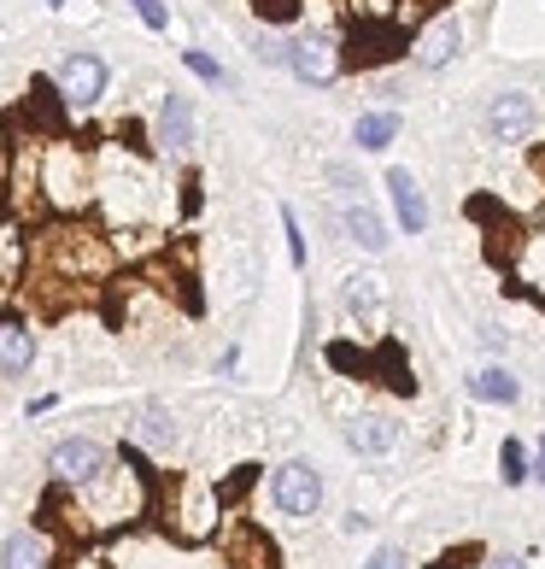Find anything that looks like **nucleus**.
Returning a JSON list of instances; mask_svg holds the SVG:
<instances>
[{
	"label": "nucleus",
	"mask_w": 545,
	"mask_h": 569,
	"mask_svg": "<svg viewBox=\"0 0 545 569\" xmlns=\"http://www.w3.org/2000/svg\"><path fill=\"white\" fill-rule=\"evenodd\" d=\"M77 493V517L89 522V529H123V522H135L147 511V499H153V481L141 476V458L123 452V463H107L94 481H82Z\"/></svg>",
	"instance_id": "obj_1"
},
{
	"label": "nucleus",
	"mask_w": 545,
	"mask_h": 569,
	"mask_svg": "<svg viewBox=\"0 0 545 569\" xmlns=\"http://www.w3.org/2000/svg\"><path fill=\"white\" fill-rule=\"evenodd\" d=\"M36 194H48L53 212H82L94 194V164L82 147L71 141H53V147H41V171H36Z\"/></svg>",
	"instance_id": "obj_2"
},
{
	"label": "nucleus",
	"mask_w": 545,
	"mask_h": 569,
	"mask_svg": "<svg viewBox=\"0 0 545 569\" xmlns=\"http://www.w3.org/2000/svg\"><path fill=\"white\" fill-rule=\"evenodd\" d=\"M112 463V447L107 440H94V435H65L59 447L48 452V476H53V488H82V481H94L100 470Z\"/></svg>",
	"instance_id": "obj_3"
},
{
	"label": "nucleus",
	"mask_w": 545,
	"mask_h": 569,
	"mask_svg": "<svg viewBox=\"0 0 545 569\" xmlns=\"http://www.w3.org/2000/svg\"><path fill=\"white\" fill-rule=\"evenodd\" d=\"M218 511H223V493L212 488V481H200V476H182V481H176V493H171L176 535H188V540L212 535V529H218Z\"/></svg>",
	"instance_id": "obj_4"
},
{
	"label": "nucleus",
	"mask_w": 545,
	"mask_h": 569,
	"mask_svg": "<svg viewBox=\"0 0 545 569\" xmlns=\"http://www.w3.org/2000/svg\"><path fill=\"white\" fill-rule=\"evenodd\" d=\"M282 66L300 77V82H334L341 77V41L334 36H317V30H305V36H293V41H282Z\"/></svg>",
	"instance_id": "obj_5"
},
{
	"label": "nucleus",
	"mask_w": 545,
	"mask_h": 569,
	"mask_svg": "<svg viewBox=\"0 0 545 569\" xmlns=\"http://www.w3.org/2000/svg\"><path fill=\"white\" fill-rule=\"evenodd\" d=\"M270 499H276L282 517H317L323 505V476L311 470L305 458H287L276 476H270Z\"/></svg>",
	"instance_id": "obj_6"
},
{
	"label": "nucleus",
	"mask_w": 545,
	"mask_h": 569,
	"mask_svg": "<svg viewBox=\"0 0 545 569\" xmlns=\"http://www.w3.org/2000/svg\"><path fill=\"white\" fill-rule=\"evenodd\" d=\"M53 82H59V100L82 112V107H94V100L107 94L112 71H107V59H100V53H65V59H59V71H53Z\"/></svg>",
	"instance_id": "obj_7"
},
{
	"label": "nucleus",
	"mask_w": 545,
	"mask_h": 569,
	"mask_svg": "<svg viewBox=\"0 0 545 569\" xmlns=\"http://www.w3.org/2000/svg\"><path fill=\"white\" fill-rule=\"evenodd\" d=\"M539 130V100L522 94V89H505L487 100V136L493 141H528Z\"/></svg>",
	"instance_id": "obj_8"
},
{
	"label": "nucleus",
	"mask_w": 545,
	"mask_h": 569,
	"mask_svg": "<svg viewBox=\"0 0 545 569\" xmlns=\"http://www.w3.org/2000/svg\"><path fill=\"white\" fill-rule=\"evenodd\" d=\"M194 136H200L194 107H188L182 94H164V100H159V118H153V141H159L171 159H182V153H194Z\"/></svg>",
	"instance_id": "obj_9"
},
{
	"label": "nucleus",
	"mask_w": 545,
	"mask_h": 569,
	"mask_svg": "<svg viewBox=\"0 0 545 569\" xmlns=\"http://www.w3.org/2000/svg\"><path fill=\"white\" fill-rule=\"evenodd\" d=\"M457 53H464V24H457V18H434V24L416 36V48H411L416 71H440V66H452Z\"/></svg>",
	"instance_id": "obj_10"
},
{
	"label": "nucleus",
	"mask_w": 545,
	"mask_h": 569,
	"mask_svg": "<svg viewBox=\"0 0 545 569\" xmlns=\"http://www.w3.org/2000/svg\"><path fill=\"white\" fill-rule=\"evenodd\" d=\"M346 447L364 452V458H382V452L400 447V423H393L387 411H364V417H352V423H346Z\"/></svg>",
	"instance_id": "obj_11"
},
{
	"label": "nucleus",
	"mask_w": 545,
	"mask_h": 569,
	"mask_svg": "<svg viewBox=\"0 0 545 569\" xmlns=\"http://www.w3.org/2000/svg\"><path fill=\"white\" fill-rule=\"evenodd\" d=\"M36 365V329L24 318H0V376L18 382V376H30Z\"/></svg>",
	"instance_id": "obj_12"
},
{
	"label": "nucleus",
	"mask_w": 545,
	"mask_h": 569,
	"mask_svg": "<svg viewBox=\"0 0 545 569\" xmlns=\"http://www.w3.org/2000/svg\"><path fill=\"white\" fill-rule=\"evenodd\" d=\"M387 194H393V218H400L405 236H423V229H428V200H423V188H416V177L393 164V171H387Z\"/></svg>",
	"instance_id": "obj_13"
},
{
	"label": "nucleus",
	"mask_w": 545,
	"mask_h": 569,
	"mask_svg": "<svg viewBox=\"0 0 545 569\" xmlns=\"http://www.w3.org/2000/svg\"><path fill=\"white\" fill-rule=\"evenodd\" d=\"M0 569H53L48 529H12L7 546H0Z\"/></svg>",
	"instance_id": "obj_14"
},
{
	"label": "nucleus",
	"mask_w": 545,
	"mask_h": 569,
	"mask_svg": "<svg viewBox=\"0 0 545 569\" xmlns=\"http://www.w3.org/2000/svg\"><path fill=\"white\" fill-rule=\"evenodd\" d=\"M176 440H182V435H176V417L164 411V406H147V411L135 417V447H147V452L164 458V452H176Z\"/></svg>",
	"instance_id": "obj_15"
},
{
	"label": "nucleus",
	"mask_w": 545,
	"mask_h": 569,
	"mask_svg": "<svg viewBox=\"0 0 545 569\" xmlns=\"http://www.w3.org/2000/svg\"><path fill=\"white\" fill-rule=\"evenodd\" d=\"M352 141H359V153H382V147L400 141V112H364L352 123Z\"/></svg>",
	"instance_id": "obj_16"
},
{
	"label": "nucleus",
	"mask_w": 545,
	"mask_h": 569,
	"mask_svg": "<svg viewBox=\"0 0 545 569\" xmlns=\"http://www.w3.org/2000/svg\"><path fill=\"white\" fill-rule=\"evenodd\" d=\"M229 563L235 569H276V552H270V540L259 529H235L229 535Z\"/></svg>",
	"instance_id": "obj_17"
},
{
	"label": "nucleus",
	"mask_w": 545,
	"mask_h": 569,
	"mask_svg": "<svg viewBox=\"0 0 545 569\" xmlns=\"http://www.w3.org/2000/svg\"><path fill=\"white\" fill-rule=\"evenodd\" d=\"M470 393L487 399V406H516V399H522V382H516L505 365H487V370H481L475 382H470Z\"/></svg>",
	"instance_id": "obj_18"
},
{
	"label": "nucleus",
	"mask_w": 545,
	"mask_h": 569,
	"mask_svg": "<svg viewBox=\"0 0 545 569\" xmlns=\"http://www.w3.org/2000/svg\"><path fill=\"white\" fill-rule=\"evenodd\" d=\"M346 236L359 241L364 252H382V247H387V223L375 218L364 200H352V206H346Z\"/></svg>",
	"instance_id": "obj_19"
},
{
	"label": "nucleus",
	"mask_w": 545,
	"mask_h": 569,
	"mask_svg": "<svg viewBox=\"0 0 545 569\" xmlns=\"http://www.w3.org/2000/svg\"><path fill=\"white\" fill-rule=\"evenodd\" d=\"M341 300H346L352 318H375V311H382V282H375V277H346Z\"/></svg>",
	"instance_id": "obj_20"
},
{
	"label": "nucleus",
	"mask_w": 545,
	"mask_h": 569,
	"mask_svg": "<svg viewBox=\"0 0 545 569\" xmlns=\"http://www.w3.org/2000/svg\"><path fill=\"white\" fill-rule=\"evenodd\" d=\"M182 66H188V71H194L200 82H212V89H229V71L218 66V59H212V53H200V48H188V53H182Z\"/></svg>",
	"instance_id": "obj_21"
},
{
	"label": "nucleus",
	"mask_w": 545,
	"mask_h": 569,
	"mask_svg": "<svg viewBox=\"0 0 545 569\" xmlns=\"http://www.w3.org/2000/svg\"><path fill=\"white\" fill-rule=\"evenodd\" d=\"M282 229H287V264L305 270V236H300V218H293L287 206H282Z\"/></svg>",
	"instance_id": "obj_22"
},
{
	"label": "nucleus",
	"mask_w": 545,
	"mask_h": 569,
	"mask_svg": "<svg viewBox=\"0 0 545 569\" xmlns=\"http://www.w3.org/2000/svg\"><path fill=\"white\" fill-rule=\"evenodd\" d=\"M505 481H511V488H522V481H528V452H522L516 440H505Z\"/></svg>",
	"instance_id": "obj_23"
},
{
	"label": "nucleus",
	"mask_w": 545,
	"mask_h": 569,
	"mask_svg": "<svg viewBox=\"0 0 545 569\" xmlns=\"http://www.w3.org/2000/svg\"><path fill=\"white\" fill-rule=\"evenodd\" d=\"M130 7L141 12V24H147V30H164V24H171V12H164V0H130Z\"/></svg>",
	"instance_id": "obj_24"
},
{
	"label": "nucleus",
	"mask_w": 545,
	"mask_h": 569,
	"mask_svg": "<svg viewBox=\"0 0 545 569\" xmlns=\"http://www.w3.org/2000/svg\"><path fill=\"white\" fill-rule=\"evenodd\" d=\"M364 569H411V563H405V546H382V552H375Z\"/></svg>",
	"instance_id": "obj_25"
},
{
	"label": "nucleus",
	"mask_w": 545,
	"mask_h": 569,
	"mask_svg": "<svg viewBox=\"0 0 545 569\" xmlns=\"http://www.w3.org/2000/svg\"><path fill=\"white\" fill-rule=\"evenodd\" d=\"M487 569H528V563H522V558H493Z\"/></svg>",
	"instance_id": "obj_26"
},
{
	"label": "nucleus",
	"mask_w": 545,
	"mask_h": 569,
	"mask_svg": "<svg viewBox=\"0 0 545 569\" xmlns=\"http://www.w3.org/2000/svg\"><path fill=\"white\" fill-rule=\"evenodd\" d=\"M77 569H107V563H100V558H82V563H77Z\"/></svg>",
	"instance_id": "obj_27"
},
{
	"label": "nucleus",
	"mask_w": 545,
	"mask_h": 569,
	"mask_svg": "<svg viewBox=\"0 0 545 569\" xmlns=\"http://www.w3.org/2000/svg\"><path fill=\"white\" fill-rule=\"evenodd\" d=\"M534 476H539V481H545V452H539V463H534Z\"/></svg>",
	"instance_id": "obj_28"
},
{
	"label": "nucleus",
	"mask_w": 545,
	"mask_h": 569,
	"mask_svg": "<svg viewBox=\"0 0 545 569\" xmlns=\"http://www.w3.org/2000/svg\"><path fill=\"white\" fill-rule=\"evenodd\" d=\"M48 7H65V0H48Z\"/></svg>",
	"instance_id": "obj_29"
},
{
	"label": "nucleus",
	"mask_w": 545,
	"mask_h": 569,
	"mask_svg": "<svg viewBox=\"0 0 545 569\" xmlns=\"http://www.w3.org/2000/svg\"><path fill=\"white\" fill-rule=\"evenodd\" d=\"M539 452H545V435H539Z\"/></svg>",
	"instance_id": "obj_30"
}]
</instances>
